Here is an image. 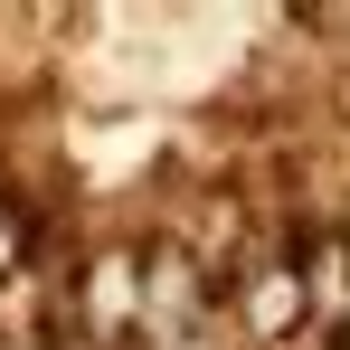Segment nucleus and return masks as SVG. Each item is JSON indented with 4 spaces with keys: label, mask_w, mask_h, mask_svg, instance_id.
<instances>
[{
    "label": "nucleus",
    "mask_w": 350,
    "mask_h": 350,
    "mask_svg": "<svg viewBox=\"0 0 350 350\" xmlns=\"http://www.w3.org/2000/svg\"><path fill=\"white\" fill-rule=\"evenodd\" d=\"M303 312H312V293H303V265H256V275L237 284V322H246L256 341H284Z\"/></svg>",
    "instance_id": "obj_1"
}]
</instances>
